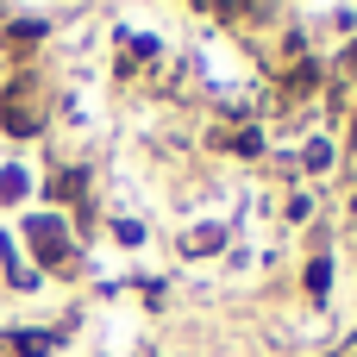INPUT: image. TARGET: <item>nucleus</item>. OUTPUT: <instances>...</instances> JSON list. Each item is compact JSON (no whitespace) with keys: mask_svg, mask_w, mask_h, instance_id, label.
<instances>
[{"mask_svg":"<svg viewBox=\"0 0 357 357\" xmlns=\"http://www.w3.org/2000/svg\"><path fill=\"white\" fill-rule=\"evenodd\" d=\"M19 195H25V176L6 169V176H0V201H19Z\"/></svg>","mask_w":357,"mask_h":357,"instance_id":"f257e3e1","label":"nucleus"}]
</instances>
